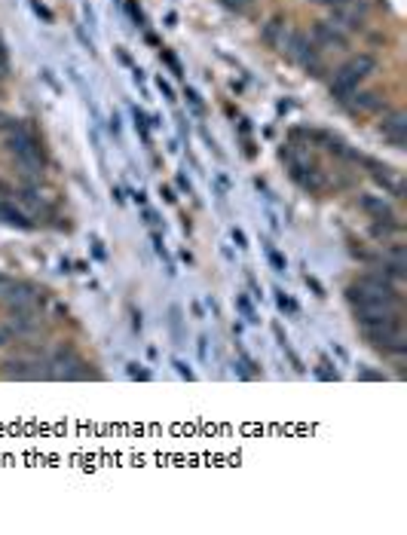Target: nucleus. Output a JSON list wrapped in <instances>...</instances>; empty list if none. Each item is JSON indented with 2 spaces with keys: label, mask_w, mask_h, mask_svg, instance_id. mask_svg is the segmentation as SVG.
<instances>
[{
  "label": "nucleus",
  "mask_w": 407,
  "mask_h": 535,
  "mask_svg": "<svg viewBox=\"0 0 407 535\" xmlns=\"http://www.w3.org/2000/svg\"><path fill=\"white\" fill-rule=\"evenodd\" d=\"M364 334H367V343H371L374 349H380V352H389V355L407 352L401 321H392V325H383V327H371V330H364Z\"/></svg>",
  "instance_id": "obj_3"
},
{
  "label": "nucleus",
  "mask_w": 407,
  "mask_h": 535,
  "mask_svg": "<svg viewBox=\"0 0 407 535\" xmlns=\"http://www.w3.org/2000/svg\"><path fill=\"white\" fill-rule=\"evenodd\" d=\"M318 379H337V376H340V373H337V371H328V361H322V364H318Z\"/></svg>",
  "instance_id": "obj_21"
},
{
  "label": "nucleus",
  "mask_w": 407,
  "mask_h": 535,
  "mask_svg": "<svg viewBox=\"0 0 407 535\" xmlns=\"http://www.w3.org/2000/svg\"><path fill=\"white\" fill-rule=\"evenodd\" d=\"M199 358L202 361L208 358V337H199Z\"/></svg>",
  "instance_id": "obj_26"
},
{
  "label": "nucleus",
  "mask_w": 407,
  "mask_h": 535,
  "mask_svg": "<svg viewBox=\"0 0 407 535\" xmlns=\"http://www.w3.org/2000/svg\"><path fill=\"white\" fill-rule=\"evenodd\" d=\"M355 321L362 325L364 330L371 327H383V325H392V321H401L398 306H386V303H367V306H352Z\"/></svg>",
  "instance_id": "obj_4"
},
{
  "label": "nucleus",
  "mask_w": 407,
  "mask_h": 535,
  "mask_svg": "<svg viewBox=\"0 0 407 535\" xmlns=\"http://www.w3.org/2000/svg\"><path fill=\"white\" fill-rule=\"evenodd\" d=\"M4 144H6V150L13 153L16 159H40V144H37V138L25 129V125L22 129H16V132H6Z\"/></svg>",
  "instance_id": "obj_5"
},
{
  "label": "nucleus",
  "mask_w": 407,
  "mask_h": 535,
  "mask_svg": "<svg viewBox=\"0 0 407 535\" xmlns=\"http://www.w3.org/2000/svg\"><path fill=\"white\" fill-rule=\"evenodd\" d=\"M374 71H377V58L371 52L352 55L346 64L337 67V74H334V80H331V95H334L337 101H346L349 95H352Z\"/></svg>",
  "instance_id": "obj_2"
},
{
  "label": "nucleus",
  "mask_w": 407,
  "mask_h": 535,
  "mask_svg": "<svg viewBox=\"0 0 407 535\" xmlns=\"http://www.w3.org/2000/svg\"><path fill=\"white\" fill-rule=\"evenodd\" d=\"M288 34H291V31L285 28V22H282V18H273V22H269V25L264 28V37H267V40L276 46V50H285V43H288Z\"/></svg>",
  "instance_id": "obj_14"
},
{
  "label": "nucleus",
  "mask_w": 407,
  "mask_h": 535,
  "mask_svg": "<svg viewBox=\"0 0 407 535\" xmlns=\"http://www.w3.org/2000/svg\"><path fill=\"white\" fill-rule=\"evenodd\" d=\"M306 285H309V288H313V291H316V294H318V297H325V291H322V285H318V281H316L313 276H306Z\"/></svg>",
  "instance_id": "obj_27"
},
{
  "label": "nucleus",
  "mask_w": 407,
  "mask_h": 535,
  "mask_svg": "<svg viewBox=\"0 0 407 535\" xmlns=\"http://www.w3.org/2000/svg\"><path fill=\"white\" fill-rule=\"evenodd\" d=\"M398 232H401V220H395V214H392V218H377L371 223V236L377 242H386V239L398 236Z\"/></svg>",
  "instance_id": "obj_11"
},
{
  "label": "nucleus",
  "mask_w": 407,
  "mask_h": 535,
  "mask_svg": "<svg viewBox=\"0 0 407 535\" xmlns=\"http://www.w3.org/2000/svg\"><path fill=\"white\" fill-rule=\"evenodd\" d=\"M236 306L242 309V315H245L248 321H257V315H255V309H251V303H248V300H245V297H236Z\"/></svg>",
  "instance_id": "obj_18"
},
{
  "label": "nucleus",
  "mask_w": 407,
  "mask_h": 535,
  "mask_svg": "<svg viewBox=\"0 0 407 535\" xmlns=\"http://www.w3.org/2000/svg\"><path fill=\"white\" fill-rule=\"evenodd\" d=\"M129 376H132V379H141V383H147L150 371H138V364H129Z\"/></svg>",
  "instance_id": "obj_20"
},
{
  "label": "nucleus",
  "mask_w": 407,
  "mask_h": 535,
  "mask_svg": "<svg viewBox=\"0 0 407 535\" xmlns=\"http://www.w3.org/2000/svg\"><path fill=\"white\" fill-rule=\"evenodd\" d=\"M358 208L374 214V218H392V205L386 202L383 196H371V193H364V196H358Z\"/></svg>",
  "instance_id": "obj_10"
},
{
  "label": "nucleus",
  "mask_w": 407,
  "mask_h": 535,
  "mask_svg": "<svg viewBox=\"0 0 407 535\" xmlns=\"http://www.w3.org/2000/svg\"><path fill=\"white\" fill-rule=\"evenodd\" d=\"M9 281H13V278H6V276H0V294H4V291L9 288Z\"/></svg>",
  "instance_id": "obj_31"
},
{
  "label": "nucleus",
  "mask_w": 407,
  "mask_h": 535,
  "mask_svg": "<svg viewBox=\"0 0 407 535\" xmlns=\"http://www.w3.org/2000/svg\"><path fill=\"white\" fill-rule=\"evenodd\" d=\"M233 242H236V248H248L245 232H242V230H233Z\"/></svg>",
  "instance_id": "obj_24"
},
{
  "label": "nucleus",
  "mask_w": 407,
  "mask_h": 535,
  "mask_svg": "<svg viewBox=\"0 0 407 535\" xmlns=\"http://www.w3.org/2000/svg\"><path fill=\"white\" fill-rule=\"evenodd\" d=\"M0 220H4L6 227H16V230H34V223L28 220V214L13 208V205H6V202H0Z\"/></svg>",
  "instance_id": "obj_12"
},
{
  "label": "nucleus",
  "mask_w": 407,
  "mask_h": 535,
  "mask_svg": "<svg viewBox=\"0 0 407 535\" xmlns=\"http://www.w3.org/2000/svg\"><path fill=\"white\" fill-rule=\"evenodd\" d=\"M313 40H316L318 46H337V50H346V46H349V37H346L334 22H316Z\"/></svg>",
  "instance_id": "obj_7"
},
{
  "label": "nucleus",
  "mask_w": 407,
  "mask_h": 535,
  "mask_svg": "<svg viewBox=\"0 0 407 535\" xmlns=\"http://www.w3.org/2000/svg\"><path fill=\"white\" fill-rule=\"evenodd\" d=\"M267 260H269V266H273L276 272H285V257L279 254L276 248H269V245H267Z\"/></svg>",
  "instance_id": "obj_16"
},
{
  "label": "nucleus",
  "mask_w": 407,
  "mask_h": 535,
  "mask_svg": "<svg viewBox=\"0 0 407 535\" xmlns=\"http://www.w3.org/2000/svg\"><path fill=\"white\" fill-rule=\"evenodd\" d=\"M358 379H383V373H374V371H362Z\"/></svg>",
  "instance_id": "obj_28"
},
{
  "label": "nucleus",
  "mask_w": 407,
  "mask_h": 535,
  "mask_svg": "<svg viewBox=\"0 0 407 535\" xmlns=\"http://www.w3.org/2000/svg\"><path fill=\"white\" fill-rule=\"evenodd\" d=\"M9 193H13V190H9V187H6V184H4V181H0V196H9Z\"/></svg>",
  "instance_id": "obj_32"
},
{
  "label": "nucleus",
  "mask_w": 407,
  "mask_h": 535,
  "mask_svg": "<svg viewBox=\"0 0 407 535\" xmlns=\"http://www.w3.org/2000/svg\"><path fill=\"white\" fill-rule=\"evenodd\" d=\"M367 165L374 169V178L380 181L395 199H401V184H398V178H392V169H386V165H377V162H367Z\"/></svg>",
  "instance_id": "obj_13"
},
{
  "label": "nucleus",
  "mask_w": 407,
  "mask_h": 535,
  "mask_svg": "<svg viewBox=\"0 0 407 535\" xmlns=\"http://www.w3.org/2000/svg\"><path fill=\"white\" fill-rule=\"evenodd\" d=\"M276 294H279V309H285V312H297V303H294V300L285 297L282 291H276Z\"/></svg>",
  "instance_id": "obj_19"
},
{
  "label": "nucleus",
  "mask_w": 407,
  "mask_h": 535,
  "mask_svg": "<svg viewBox=\"0 0 407 535\" xmlns=\"http://www.w3.org/2000/svg\"><path fill=\"white\" fill-rule=\"evenodd\" d=\"M380 132H383V138H389L395 147H401L404 144V132H407V116L401 113V111H395V113H389L386 120L380 123Z\"/></svg>",
  "instance_id": "obj_9"
},
{
  "label": "nucleus",
  "mask_w": 407,
  "mask_h": 535,
  "mask_svg": "<svg viewBox=\"0 0 407 535\" xmlns=\"http://www.w3.org/2000/svg\"><path fill=\"white\" fill-rule=\"evenodd\" d=\"M16 330L13 327H9V325H0V349H6L9 343H16Z\"/></svg>",
  "instance_id": "obj_17"
},
{
  "label": "nucleus",
  "mask_w": 407,
  "mask_h": 535,
  "mask_svg": "<svg viewBox=\"0 0 407 535\" xmlns=\"http://www.w3.org/2000/svg\"><path fill=\"white\" fill-rule=\"evenodd\" d=\"M349 107H352V111H377V107H380V98H377L374 92H352L349 95Z\"/></svg>",
  "instance_id": "obj_15"
},
{
  "label": "nucleus",
  "mask_w": 407,
  "mask_h": 535,
  "mask_svg": "<svg viewBox=\"0 0 407 535\" xmlns=\"http://www.w3.org/2000/svg\"><path fill=\"white\" fill-rule=\"evenodd\" d=\"M37 294H40V291L34 285H28V281H9V288L0 297L9 303V309H25V306H34Z\"/></svg>",
  "instance_id": "obj_6"
},
{
  "label": "nucleus",
  "mask_w": 407,
  "mask_h": 535,
  "mask_svg": "<svg viewBox=\"0 0 407 535\" xmlns=\"http://www.w3.org/2000/svg\"><path fill=\"white\" fill-rule=\"evenodd\" d=\"M346 300L352 306H367V303L398 306L401 303V294H398V288H395L386 276H380V272H367V276L355 278L352 285L346 288Z\"/></svg>",
  "instance_id": "obj_1"
},
{
  "label": "nucleus",
  "mask_w": 407,
  "mask_h": 535,
  "mask_svg": "<svg viewBox=\"0 0 407 535\" xmlns=\"http://www.w3.org/2000/svg\"><path fill=\"white\" fill-rule=\"evenodd\" d=\"M313 4H318V6H328V9H334V6H343V4H349V0H313Z\"/></svg>",
  "instance_id": "obj_25"
},
{
  "label": "nucleus",
  "mask_w": 407,
  "mask_h": 535,
  "mask_svg": "<svg viewBox=\"0 0 407 535\" xmlns=\"http://www.w3.org/2000/svg\"><path fill=\"white\" fill-rule=\"evenodd\" d=\"M144 220H147L150 227H153V223H160V220H157V214H153V211H144Z\"/></svg>",
  "instance_id": "obj_29"
},
{
  "label": "nucleus",
  "mask_w": 407,
  "mask_h": 535,
  "mask_svg": "<svg viewBox=\"0 0 407 535\" xmlns=\"http://www.w3.org/2000/svg\"><path fill=\"white\" fill-rule=\"evenodd\" d=\"M40 361H28V358H13V361H4V376L6 379H40L43 373L37 371Z\"/></svg>",
  "instance_id": "obj_8"
},
{
  "label": "nucleus",
  "mask_w": 407,
  "mask_h": 535,
  "mask_svg": "<svg viewBox=\"0 0 407 535\" xmlns=\"http://www.w3.org/2000/svg\"><path fill=\"white\" fill-rule=\"evenodd\" d=\"M4 77H6V62L0 58V80H4Z\"/></svg>",
  "instance_id": "obj_33"
},
{
  "label": "nucleus",
  "mask_w": 407,
  "mask_h": 535,
  "mask_svg": "<svg viewBox=\"0 0 407 535\" xmlns=\"http://www.w3.org/2000/svg\"><path fill=\"white\" fill-rule=\"evenodd\" d=\"M221 4H224L227 9H245V6L251 4V0H221Z\"/></svg>",
  "instance_id": "obj_23"
},
{
  "label": "nucleus",
  "mask_w": 407,
  "mask_h": 535,
  "mask_svg": "<svg viewBox=\"0 0 407 535\" xmlns=\"http://www.w3.org/2000/svg\"><path fill=\"white\" fill-rule=\"evenodd\" d=\"M162 199H166V202H174V193H172L169 187H162Z\"/></svg>",
  "instance_id": "obj_30"
},
{
  "label": "nucleus",
  "mask_w": 407,
  "mask_h": 535,
  "mask_svg": "<svg viewBox=\"0 0 407 535\" xmlns=\"http://www.w3.org/2000/svg\"><path fill=\"white\" fill-rule=\"evenodd\" d=\"M174 371H178L184 379H193V371H190V367L184 364V361H178V358H174Z\"/></svg>",
  "instance_id": "obj_22"
}]
</instances>
